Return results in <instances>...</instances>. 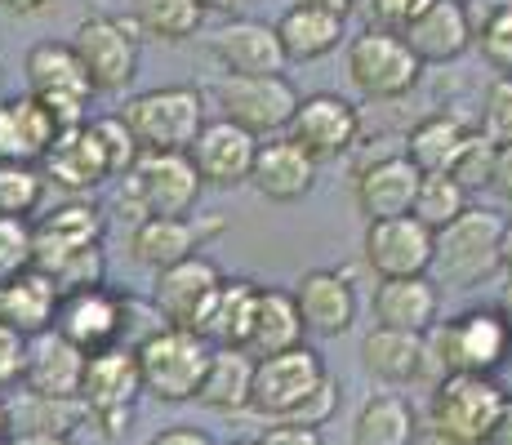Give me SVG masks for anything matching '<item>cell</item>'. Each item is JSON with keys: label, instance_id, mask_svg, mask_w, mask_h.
I'll return each instance as SVG.
<instances>
[{"label": "cell", "instance_id": "obj_17", "mask_svg": "<svg viewBox=\"0 0 512 445\" xmlns=\"http://www.w3.org/2000/svg\"><path fill=\"white\" fill-rule=\"evenodd\" d=\"M294 308H299V321L308 334L317 339H339L357 325V290H352L348 272L339 267H312L294 281L290 290Z\"/></svg>", "mask_w": 512, "mask_h": 445}, {"label": "cell", "instance_id": "obj_31", "mask_svg": "<svg viewBox=\"0 0 512 445\" xmlns=\"http://www.w3.org/2000/svg\"><path fill=\"white\" fill-rule=\"evenodd\" d=\"M361 365H366L370 379L388 383V388H406V383H419L423 370V334L410 330H374L361 339Z\"/></svg>", "mask_w": 512, "mask_h": 445}, {"label": "cell", "instance_id": "obj_20", "mask_svg": "<svg viewBox=\"0 0 512 445\" xmlns=\"http://www.w3.org/2000/svg\"><path fill=\"white\" fill-rule=\"evenodd\" d=\"M107 214L90 201H67L58 210L41 214L32 223V267L49 272L54 263H63L67 254L85 250V245H103Z\"/></svg>", "mask_w": 512, "mask_h": 445}, {"label": "cell", "instance_id": "obj_33", "mask_svg": "<svg viewBox=\"0 0 512 445\" xmlns=\"http://www.w3.org/2000/svg\"><path fill=\"white\" fill-rule=\"evenodd\" d=\"M272 27H277V41H281V49H285V58H290V63H312V58H326L343 41V18L339 14L299 5V0H294V5L285 9Z\"/></svg>", "mask_w": 512, "mask_h": 445}, {"label": "cell", "instance_id": "obj_56", "mask_svg": "<svg viewBox=\"0 0 512 445\" xmlns=\"http://www.w3.org/2000/svg\"><path fill=\"white\" fill-rule=\"evenodd\" d=\"M5 445H76L72 437H45V432H14Z\"/></svg>", "mask_w": 512, "mask_h": 445}, {"label": "cell", "instance_id": "obj_27", "mask_svg": "<svg viewBox=\"0 0 512 445\" xmlns=\"http://www.w3.org/2000/svg\"><path fill=\"white\" fill-rule=\"evenodd\" d=\"M54 330L67 343H76L85 356L103 352L116 343V290L107 285H90V290H72L58 299Z\"/></svg>", "mask_w": 512, "mask_h": 445}, {"label": "cell", "instance_id": "obj_61", "mask_svg": "<svg viewBox=\"0 0 512 445\" xmlns=\"http://www.w3.org/2000/svg\"><path fill=\"white\" fill-rule=\"evenodd\" d=\"M9 441V414H5V401H0V445Z\"/></svg>", "mask_w": 512, "mask_h": 445}, {"label": "cell", "instance_id": "obj_26", "mask_svg": "<svg viewBox=\"0 0 512 445\" xmlns=\"http://www.w3.org/2000/svg\"><path fill=\"white\" fill-rule=\"evenodd\" d=\"M370 312L374 325H383V330L423 334L441 321V290L432 276H392V281L374 285Z\"/></svg>", "mask_w": 512, "mask_h": 445}, {"label": "cell", "instance_id": "obj_16", "mask_svg": "<svg viewBox=\"0 0 512 445\" xmlns=\"http://www.w3.org/2000/svg\"><path fill=\"white\" fill-rule=\"evenodd\" d=\"M228 232L223 219H201V214H174V219H143L130 227V259L147 267V272H161V267L187 259V254H201L214 236Z\"/></svg>", "mask_w": 512, "mask_h": 445}, {"label": "cell", "instance_id": "obj_28", "mask_svg": "<svg viewBox=\"0 0 512 445\" xmlns=\"http://www.w3.org/2000/svg\"><path fill=\"white\" fill-rule=\"evenodd\" d=\"M54 134V116L32 94L0 103V165H41Z\"/></svg>", "mask_w": 512, "mask_h": 445}, {"label": "cell", "instance_id": "obj_58", "mask_svg": "<svg viewBox=\"0 0 512 445\" xmlns=\"http://www.w3.org/2000/svg\"><path fill=\"white\" fill-rule=\"evenodd\" d=\"M299 5H312V9H326V14H339V18H348L357 0H299Z\"/></svg>", "mask_w": 512, "mask_h": 445}, {"label": "cell", "instance_id": "obj_11", "mask_svg": "<svg viewBox=\"0 0 512 445\" xmlns=\"http://www.w3.org/2000/svg\"><path fill=\"white\" fill-rule=\"evenodd\" d=\"M423 63L410 54V45L397 32H383V27H366L361 36H352L348 45V81L357 85L361 98L370 103H392V98H406L419 85Z\"/></svg>", "mask_w": 512, "mask_h": 445}, {"label": "cell", "instance_id": "obj_1", "mask_svg": "<svg viewBox=\"0 0 512 445\" xmlns=\"http://www.w3.org/2000/svg\"><path fill=\"white\" fill-rule=\"evenodd\" d=\"M512 356V330L495 308H468L423 330L419 383H441L446 374H499Z\"/></svg>", "mask_w": 512, "mask_h": 445}, {"label": "cell", "instance_id": "obj_24", "mask_svg": "<svg viewBox=\"0 0 512 445\" xmlns=\"http://www.w3.org/2000/svg\"><path fill=\"white\" fill-rule=\"evenodd\" d=\"M397 36L410 45V54H415L423 67L428 63H455V58L472 45L468 5H459V0H428V5H423Z\"/></svg>", "mask_w": 512, "mask_h": 445}, {"label": "cell", "instance_id": "obj_63", "mask_svg": "<svg viewBox=\"0 0 512 445\" xmlns=\"http://www.w3.org/2000/svg\"><path fill=\"white\" fill-rule=\"evenodd\" d=\"M459 5H468V0H459Z\"/></svg>", "mask_w": 512, "mask_h": 445}, {"label": "cell", "instance_id": "obj_48", "mask_svg": "<svg viewBox=\"0 0 512 445\" xmlns=\"http://www.w3.org/2000/svg\"><path fill=\"white\" fill-rule=\"evenodd\" d=\"M334 410H339V379L334 374H326L321 379V388L312 392L308 401L294 410V423H308V428H326V423L334 419Z\"/></svg>", "mask_w": 512, "mask_h": 445}, {"label": "cell", "instance_id": "obj_4", "mask_svg": "<svg viewBox=\"0 0 512 445\" xmlns=\"http://www.w3.org/2000/svg\"><path fill=\"white\" fill-rule=\"evenodd\" d=\"M499 236H504V219L495 210L468 205L455 223L432 232V272L450 290H477L499 272Z\"/></svg>", "mask_w": 512, "mask_h": 445}, {"label": "cell", "instance_id": "obj_25", "mask_svg": "<svg viewBox=\"0 0 512 445\" xmlns=\"http://www.w3.org/2000/svg\"><path fill=\"white\" fill-rule=\"evenodd\" d=\"M81 374H85V352L76 343H67L54 325L27 339L23 379H18L27 392H41V397H81Z\"/></svg>", "mask_w": 512, "mask_h": 445}, {"label": "cell", "instance_id": "obj_51", "mask_svg": "<svg viewBox=\"0 0 512 445\" xmlns=\"http://www.w3.org/2000/svg\"><path fill=\"white\" fill-rule=\"evenodd\" d=\"M254 441L259 445H326L321 428H308V423H294V419H268V428Z\"/></svg>", "mask_w": 512, "mask_h": 445}, {"label": "cell", "instance_id": "obj_59", "mask_svg": "<svg viewBox=\"0 0 512 445\" xmlns=\"http://www.w3.org/2000/svg\"><path fill=\"white\" fill-rule=\"evenodd\" d=\"M196 5H201L205 14H232V9H241L245 0H196Z\"/></svg>", "mask_w": 512, "mask_h": 445}, {"label": "cell", "instance_id": "obj_50", "mask_svg": "<svg viewBox=\"0 0 512 445\" xmlns=\"http://www.w3.org/2000/svg\"><path fill=\"white\" fill-rule=\"evenodd\" d=\"M423 5H428V0H366V14H370V27L401 32V27H406Z\"/></svg>", "mask_w": 512, "mask_h": 445}, {"label": "cell", "instance_id": "obj_54", "mask_svg": "<svg viewBox=\"0 0 512 445\" xmlns=\"http://www.w3.org/2000/svg\"><path fill=\"white\" fill-rule=\"evenodd\" d=\"M486 445H512V392L504 397V410H499V419H495V428H490Z\"/></svg>", "mask_w": 512, "mask_h": 445}, {"label": "cell", "instance_id": "obj_14", "mask_svg": "<svg viewBox=\"0 0 512 445\" xmlns=\"http://www.w3.org/2000/svg\"><path fill=\"white\" fill-rule=\"evenodd\" d=\"M361 259L379 281L392 276H428L432 272V232L415 214H397V219H374L361 236Z\"/></svg>", "mask_w": 512, "mask_h": 445}, {"label": "cell", "instance_id": "obj_45", "mask_svg": "<svg viewBox=\"0 0 512 445\" xmlns=\"http://www.w3.org/2000/svg\"><path fill=\"white\" fill-rule=\"evenodd\" d=\"M90 125H94L98 143H103L107 174H112V178H125V174H130V165L139 161V143H134V134L125 130L121 116H94Z\"/></svg>", "mask_w": 512, "mask_h": 445}, {"label": "cell", "instance_id": "obj_55", "mask_svg": "<svg viewBox=\"0 0 512 445\" xmlns=\"http://www.w3.org/2000/svg\"><path fill=\"white\" fill-rule=\"evenodd\" d=\"M58 0H0V9L5 14H14V18H36V14H45V9H54Z\"/></svg>", "mask_w": 512, "mask_h": 445}, {"label": "cell", "instance_id": "obj_22", "mask_svg": "<svg viewBox=\"0 0 512 445\" xmlns=\"http://www.w3.org/2000/svg\"><path fill=\"white\" fill-rule=\"evenodd\" d=\"M214 63L228 76H277L285 72V49L277 41V27L259 18H232L210 36Z\"/></svg>", "mask_w": 512, "mask_h": 445}, {"label": "cell", "instance_id": "obj_57", "mask_svg": "<svg viewBox=\"0 0 512 445\" xmlns=\"http://www.w3.org/2000/svg\"><path fill=\"white\" fill-rule=\"evenodd\" d=\"M499 272L512 281V219H504V236H499Z\"/></svg>", "mask_w": 512, "mask_h": 445}, {"label": "cell", "instance_id": "obj_8", "mask_svg": "<svg viewBox=\"0 0 512 445\" xmlns=\"http://www.w3.org/2000/svg\"><path fill=\"white\" fill-rule=\"evenodd\" d=\"M139 23L130 14H90L76 23L72 45L94 94H121L139 76Z\"/></svg>", "mask_w": 512, "mask_h": 445}, {"label": "cell", "instance_id": "obj_13", "mask_svg": "<svg viewBox=\"0 0 512 445\" xmlns=\"http://www.w3.org/2000/svg\"><path fill=\"white\" fill-rule=\"evenodd\" d=\"M285 138H290V143H299L317 165L321 161H339V156H348L352 147H357L361 112L343 94L321 89V94L299 98L290 125H285Z\"/></svg>", "mask_w": 512, "mask_h": 445}, {"label": "cell", "instance_id": "obj_3", "mask_svg": "<svg viewBox=\"0 0 512 445\" xmlns=\"http://www.w3.org/2000/svg\"><path fill=\"white\" fill-rule=\"evenodd\" d=\"M201 201V178H196L187 152H139V161L130 165V174L121 178L116 205L125 210V219H174V214H192Z\"/></svg>", "mask_w": 512, "mask_h": 445}, {"label": "cell", "instance_id": "obj_23", "mask_svg": "<svg viewBox=\"0 0 512 445\" xmlns=\"http://www.w3.org/2000/svg\"><path fill=\"white\" fill-rule=\"evenodd\" d=\"M41 174L45 183L63 187V192L81 196V192H94L107 174V156H103V143H98L94 125L81 121V125H67V130L54 134L49 152L41 156Z\"/></svg>", "mask_w": 512, "mask_h": 445}, {"label": "cell", "instance_id": "obj_19", "mask_svg": "<svg viewBox=\"0 0 512 445\" xmlns=\"http://www.w3.org/2000/svg\"><path fill=\"white\" fill-rule=\"evenodd\" d=\"M254 147H259V138L232 125L228 116H219V121H205L201 134L187 143V161H192L201 187H241L250 178Z\"/></svg>", "mask_w": 512, "mask_h": 445}, {"label": "cell", "instance_id": "obj_5", "mask_svg": "<svg viewBox=\"0 0 512 445\" xmlns=\"http://www.w3.org/2000/svg\"><path fill=\"white\" fill-rule=\"evenodd\" d=\"M121 121L139 152H187V143L205 125V94L196 85L143 89L121 107Z\"/></svg>", "mask_w": 512, "mask_h": 445}, {"label": "cell", "instance_id": "obj_53", "mask_svg": "<svg viewBox=\"0 0 512 445\" xmlns=\"http://www.w3.org/2000/svg\"><path fill=\"white\" fill-rule=\"evenodd\" d=\"M147 445H219V441H214L210 432L192 428V423H170V428L152 432V437H147Z\"/></svg>", "mask_w": 512, "mask_h": 445}, {"label": "cell", "instance_id": "obj_18", "mask_svg": "<svg viewBox=\"0 0 512 445\" xmlns=\"http://www.w3.org/2000/svg\"><path fill=\"white\" fill-rule=\"evenodd\" d=\"M419 165L410 161L406 152H383L374 161L357 165L352 170V196H357V214L366 223L374 219H397V214H410V201H415V187H419Z\"/></svg>", "mask_w": 512, "mask_h": 445}, {"label": "cell", "instance_id": "obj_12", "mask_svg": "<svg viewBox=\"0 0 512 445\" xmlns=\"http://www.w3.org/2000/svg\"><path fill=\"white\" fill-rule=\"evenodd\" d=\"M214 98H219L223 116L232 125H241L245 134L272 138V134H285L303 94L294 89L290 76L277 72V76H223Z\"/></svg>", "mask_w": 512, "mask_h": 445}, {"label": "cell", "instance_id": "obj_38", "mask_svg": "<svg viewBox=\"0 0 512 445\" xmlns=\"http://www.w3.org/2000/svg\"><path fill=\"white\" fill-rule=\"evenodd\" d=\"M130 18L139 23V32L147 41H165V45H183L201 32L205 9L196 0H134Z\"/></svg>", "mask_w": 512, "mask_h": 445}, {"label": "cell", "instance_id": "obj_34", "mask_svg": "<svg viewBox=\"0 0 512 445\" xmlns=\"http://www.w3.org/2000/svg\"><path fill=\"white\" fill-rule=\"evenodd\" d=\"M254 294L259 285L245 281V276H223V285L214 290L210 308H205L196 334L210 339L214 348H245V334H250V316H254Z\"/></svg>", "mask_w": 512, "mask_h": 445}, {"label": "cell", "instance_id": "obj_62", "mask_svg": "<svg viewBox=\"0 0 512 445\" xmlns=\"http://www.w3.org/2000/svg\"><path fill=\"white\" fill-rule=\"evenodd\" d=\"M232 445H259V441H254V437H250V441H232Z\"/></svg>", "mask_w": 512, "mask_h": 445}, {"label": "cell", "instance_id": "obj_60", "mask_svg": "<svg viewBox=\"0 0 512 445\" xmlns=\"http://www.w3.org/2000/svg\"><path fill=\"white\" fill-rule=\"evenodd\" d=\"M495 312H499V316H504V325H508V330H512V281L504 285V294H499V303H495Z\"/></svg>", "mask_w": 512, "mask_h": 445}, {"label": "cell", "instance_id": "obj_49", "mask_svg": "<svg viewBox=\"0 0 512 445\" xmlns=\"http://www.w3.org/2000/svg\"><path fill=\"white\" fill-rule=\"evenodd\" d=\"M23 356H27V339L9 325H0V392L18 388L23 379Z\"/></svg>", "mask_w": 512, "mask_h": 445}, {"label": "cell", "instance_id": "obj_42", "mask_svg": "<svg viewBox=\"0 0 512 445\" xmlns=\"http://www.w3.org/2000/svg\"><path fill=\"white\" fill-rule=\"evenodd\" d=\"M161 330H165V316L152 303V294H116V348L139 352Z\"/></svg>", "mask_w": 512, "mask_h": 445}, {"label": "cell", "instance_id": "obj_40", "mask_svg": "<svg viewBox=\"0 0 512 445\" xmlns=\"http://www.w3.org/2000/svg\"><path fill=\"white\" fill-rule=\"evenodd\" d=\"M468 18H472V45H477V54L499 76H512V0H495L481 14L468 9Z\"/></svg>", "mask_w": 512, "mask_h": 445}, {"label": "cell", "instance_id": "obj_21", "mask_svg": "<svg viewBox=\"0 0 512 445\" xmlns=\"http://www.w3.org/2000/svg\"><path fill=\"white\" fill-rule=\"evenodd\" d=\"M245 183H250L263 201L294 205L317 183V161H312L299 143H290L285 134H272V138H259V147H254V165H250Z\"/></svg>", "mask_w": 512, "mask_h": 445}, {"label": "cell", "instance_id": "obj_37", "mask_svg": "<svg viewBox=\"0 0 512 445\" xmlns=\"http://www.w3.org/2000/svg\"><path fill=\"white\" fill-rule=\"evenodd\" d=\"M9 414V437L14 432H45V437H72L76 428L90 423L81 397H41V392H18L14 401H5Z\"/></svg>", "mask_w": 512, "mask_h": 445}, {"label": "cell", "instance_id": "obj_36", "mask_svg": "<svg viewBox=\"0 0 512 445\" xmlns=\"http://www.w3.org/2000/svg\"><path fill=\"white\" fill-rule=\"evenodd\" d=\"M419 414L401 392H374L352 419V445H415Z\"/></svg>", "mask_w": 512, "mask_h": 445}, {"label": "cell", "instance_id": "obj_52", "mask_svg": "<svg viewBox=\"0 0 512 445\" xmlns=\"http://www.w3.org/2000/svg\"><path fill=\"white\" fill-rule=\"evenodd\" d=\"M486 187L499 196V201L512 205V143H499V147H495V161H490Z\"/></svg>", "mask_w": 512, "mask_h": 445}, {"label": "cell", "instance_id": "obj_15", "mask_svg": "<svg viewBox=\"0 0 512 445\" xmlns=\"http://www.w3.org/2000/svg\"><path fill=\"white\" fill-rule=\"evenodd\" d=\"M152 303L161 308L165 325H179V330H196L201 325L205 308H210L214 290L223 285V267L210 259V254H187V259L152 272Z\"/></svg>", "mask_w": 512, "mask_h": 445}, {"label": "cell", "instance_id": "obj_43", "mask_svg": "<svg viewBox=\"0 0 512 445\" xmlns=\"http://www.w3.org/2000/svg\"><path fill=\"white\" fill-rule=\"evenodd\" d=\"M45 276L58 285V294L90 290V285H107V254H103V245H85V250L67 254L63 263H54Z\"/></svg>", "mask_w": 512, "mask_h": 445}, {"label": "cell", "instance_id": "obj_47", "mask_svg": "<svg viewBox=\"0 0 512 445\" xmlns=\"http://www.w3.org/2000/svg\"><path fill=\"white\" fill-rule=\"evenodd\" d=\"M32 267V223L27 219H0V281Z\"/></svg>", "mask_w": 512, "mask_h": 445}, {"label": "cell", "instance_id": "obj_32", "mask_svg": "<svg viewBox=\"0 0 512 445\" xmlns=\"http://www.w3.org/2000/svg\"><path fill=\"white\" fill-rule=\"evenodd\" d=\"M472 134H477V125H472L468 116H459V112H432V116H423L415 130L406 134V147H401V152H406L423 174H437V170L446 174L450 165H455V156L464 152V143H468Z\"/></svg>", "mask_w": 512, "mask_h": 445}, {"label": "cell", "instance_id": "obj_29", "mask_svg": "<svg viewBox=\"0 0 512 445\" xmlns=\"http://www.w3.org/2000/svg\"><path fill=\"white\" fill-rule=\"evenodd\" d=\"M58 299H63V294H58V285L49 281L45 272L23 267V272L0 281V325L18 330L23 339H32V334H41L54 325Z\"/></svg>", "mask_w": 512, "mask_h": 445}, {"label": "cell", "instance_id": "obj_9", "mask_svg": "<svg viewBox=\"0 0 512 445\" xmlns=\"http://www.w3.org/2000/svg\"><path fill=\"white\" fill-rule=\"evenodd\" d=\"M23 72H27V89H32V98L45 107L49 116H54L58 130L90 121L94 85H90V76H85L76 49L67 45V41H41V45H32V49H27Z\"/></svg>", "mask_w": 512, "mask_h": 445}, {"label": "cell", "instance_id": "obj_6", "mask_svg": "<svg viewBox=\"0 0 512 445\" xmlns=\"http://www.w3.org/2000/svg\"><path fill=\"white\" fill-rule=\"evenodd\" d=\"M210 352H214V343L201 339L196 330L165 325L161 334H152V339L134 352L143 392L152 401H165V405L196 401V388H201V379H205Z\"/></svg>", "mask_w": 512, "mask_h": 445}, {"label": "cell", "instance_id": "obj_41", "mask_svg": "<svg viewBox=\"0 0 512 445\" xmlns=\"http://www.w3.org/2000/svg\"><path fill=\"white\" fill-rule=\"evenodd\" d=\"M45 187L36 165H0V219H32L45 201Z\"/></svg>", "mask_w": 512, "mask_h": 445}, {"label": "cell", "instance_id": "obj_2", "mask_svg": "<svg viewBox=\"0 0 512 445\" xmlns=\"http://www.w3.org/2000/svg\"><path fill=\"white\" fill-rule=\"evenodd\" d=\"M428 392V423L415 445H486L508 397L495 374H446Z\"/></svg>", "mask_w": 512, "mask_h": 445}, {"label": "cell", "instance_id": "obj_30", "mask_svg": "<svg viewBox=\"0 0 512 445\" xmlns=\"http://www.w3.org/2000/svg\"><path fill=\"white\" fill-rule=\"evenodd\" d=\"M303 334H308V330H303L290 290L259 285V294H254L250 334H245V352H250V356H272V352H285V348H299Z\"/></svg>", "mask_w": 512, "mask_h": 445}, {"label": "cell", "instance_id": "obj_10", "mask_svg": "<svg viewBox=\"0 0 512 445\" xmlns=\"http://www.w3.org/2000/svg\"><path fill=\"white\" fill-rule=\"evenodd\" d=\"M326 361L317 348L299 343V348H285L272 356H254V379H250V410L268 419H294L303 401L321 388L326 379Z\"/></svg>", "mask_w": 512, "mask_h": 445}, {"label": "cell", "instance_id": "obj_7", "mask_svg": "<svg viewBox=\"0 0 512 445\" xmlns=\"http://www.w3.org/2000/svg\"><path fill=\"white\" fill-rule=\"evenodd\" d=\"M143 383H139V361L125 348H103L94 356H85V374H81V401L90 423L98 428L103 441H121L134 423V401H139Z\"/></svg>", "mask_w": 512, "mask_h": 445}, {"label": "cell", "instance_id": "obj_39", "mask_svg": "<svg viewBox=\"0 0 512 445\" xmlns=\"http://www.w3.org/2000/svg\"><path fill=\"white\" fill-rule=\"evenodd\" d=\"M472 205V192L459 178L450 174H419V187H415V201H410V214L428 227V232H441L446 223H455Z\"/></svg>", "mask_w": 512, "mask_h": 445}, {"label": "cell", "instance_id": "obj_44", "mask_svg": "<svg viewBox=\"0 0 512 445\" xmlns=\"http://www.w3.org/2000/svg\"><path fill=\"white\" fill-rule=\"evenodd\" d=\"M477 134L490 143H512V76H495L481 94V116H477Z\"/></svg>", "mask_w": 512, "mask_h": 445}, {"label": "cell", "instance_id": "obj_46", "mask_svg": "<svg viewBox=\"0 0 512 445\" xmlns=\"http://www.w3.org/2000/svg\"><path fill=\"white\" fill-rule=\"evenodd\" d=\"M490 161H495V143H490V138H481V134H472L464 143V152L455 156V165H450L446 174L459 178L468 192H477V187H486V178H490Z\"/></svg>", "mask_w": 512, "mask_h": 445}, {"label": "cell", "instance_id": "obj_35", "mask_svg": "<svg viewBox=\"0 0 512 445\" xmlns=\"http://www.w3.org/2000/svg\"><path fill=\"white\" fill-rule=\"evenodd\" d=\"M250 379H254L250 352L245 348H214L201 388H196V401L214 414H241V410H250Z\"/></svg>", "mask_w": 512, "mask_h": 445}]
</instances>
